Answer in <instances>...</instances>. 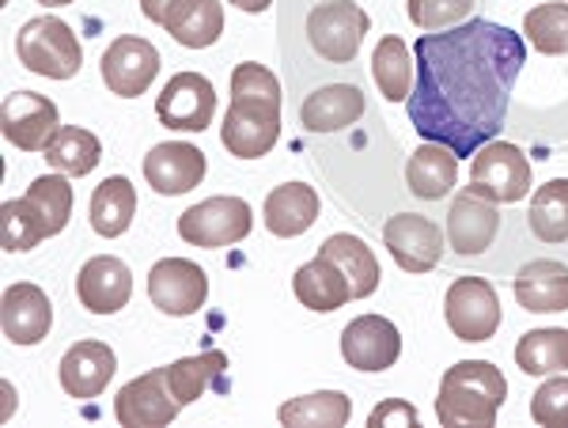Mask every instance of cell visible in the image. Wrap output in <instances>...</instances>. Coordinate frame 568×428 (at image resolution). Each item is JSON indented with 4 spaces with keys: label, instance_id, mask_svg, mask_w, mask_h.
Segmentation results:
<instances>
[{
    "label": "cell",
    "instance_id": "21",
    "mask_svg": "<svg viewBox=\"0 0 568 428\" xmlns=\"http://www.w3.org/2000/svg\"><path fill=\"white\" fill-rule=\"evenodd\" d=\"M364 118L361 84H323L300 106V122L307 133H342Z\"/></svg>",
    "mask_w": 568,
    "mask_h": 428
},
{
    "label": "cell",
    "instance_id": "9",
    "mask_svg": "<svg viewBox=\"0 0 568 428\" xmlns=\"http://www.w3.org/2000/svg\"><path fill=\"white\" fill-rule=\"evenodd\" d=\"M216 114V88L201 72H175L155 95V118L175 133H205Z\"/></svg>",
    "mask_w": 568,
    "mask_h": 428
},
{
    "label": "cell",
    "instance_id": "13",
    "mask_svg": "<svg viewBox=\"0 0 568 428\" xmlns=\"http://www.w3.org/2000/svg\"><path fill=\"white\" fill-rule=\"evenodd\" d=\"M99 72H103V84L118 99H136L160 77V50L149 39H141V34H122V39L106 45Z\"/></svg>",
    "mask_w": 568,
    "mask_h": 428
},
{
    "label": "cell",
    "instance_id": "3",
    "mask_svg": "<svg viewBox=\"0 0 568 428\" xmlns=\"http://www.w3.org/2000/svg\"><path fill=\"white\" fill-rule=\"evenodd\" d=\"M508 402V379L489 360H459L439 379L436 417L447 428H493Z\"/></svg>",
    "mask_w": 568,
    "mask_h": 428
},
{
    "label": "cell",
    "instance_id": "11",
    "mask_svg": "<svg viewBox=\"0 0 568 428\" xmlns=\"http://www.w3.org/2000/svg\"><path fill=\"white\" fill-rule=\"evenodd\" d=\"M182 402L168 387V368H152L130 379L114 398V417L122 428H163L179 417Z\"/></svg>",
    "mask_w": 568,
    "mask_h": 428
},
{
    "label": "cell",
    "instance_id": "1",
    "mask_svg": "<svg viewBox=\"0 0 568 428\" xmlns=\"http://www.w3.org/2000/svg\"><path fill=\"white\" fill-rule=\"evenodd\" d=\"M417 80L406 99L417 136L474 156L497 141L511 91L527 65V45L511 27L466 20L452 31L420 34L414 45Z\"/></svg>",
    "mask_w": 568,
    "mask_h": 428
},
{
    "label": "cell",
    "instance_id": "42",
    "mask_svg": "<svg viewBox=\"0 0 568 428\" xmlns=\"http://www.w3.org/2000/svg\"><path fill=\"white\" fill-rule=\"evenodd\" d=\"M227 4H235V8H240V12L258 16V12H265V8L273 4V0H227Z\"/></svg>",
    "mask_w": 568,
    "mask_h": 428
},
{
    "label": "cell",
    "instance_id": "12",
    "mask_svg": "<svg viewBox=\"0 0 568 428\" xmlns=\"http://www.w3.org/2000/svg\"><path fill=\"white\" fill-rule=\"evenodd\" d=\"M383 243L406 273H433L444 258V227L420 213H398L383 224Z\"/></svg>",
    "mask_w": 568,
    "mask_h": 428
},
{
    "label": "cell",
    "instance_id": "28",
    "mask_svg": "<svg viewBox=\"0 0 568 428\" xmlns=\"http://www.w3.org/2000/svg\"><path fill=\"white\" fill-rule=\"evenodd\" d=\"M372 77L387 103H406L409 91H414V77H417L414 50H409L398 34L379 39V45H375V53H372Z\"/></svg>",
    "mask_w": 568,
    "mask_h": 428
},
{
    "label": "cell",
    "instance_id": "31",
    "mask_svg": "<svg viewBox=\"0 0 568 428\" xmlns=\"http://www.w3.org/2000/svg\"><path fill=\"white\" fill-rule=\"evenodd\" d=\"M527 224L546 247L568 243V179H549L546 186H538L527 208Z\"/></svg>",
    "mask_w": 568,
    "mask_h": 428
},
{
    "label": "cell",
    "instance_id": "27",
    "mask_svg": "<svg viewBox=\"0 0 568 428\" xmlns=\"http://www.w3.org/2000/svg\"><path fill=\"white\" fill-rule=\"evenodd\" d=\"M136 216V190L125 175H110L95 186L91 194V227L103 240H118L130 232Z\"/></svg>",
    "mask_w": 568,
    "mask_h": 428
},
{
    "label": "cell",
    "instance_id": "7",
    "mask_svg": "<svg viewBox=\"0 0 568 428\" xmlns=\"http://www.w3.org/2000/svg\"><path fill=\"white\" fill-rule=\"evenodd\" d=\"M254 213L243 197H209L194 208L179 216V235L190 247L201 251H220V247H235L251 235Z\"/></svg>",
    "mask_w": 568,
    "mask_h": 428
},
{
    "label": "cell",
    "instance_id": "16",
    "mask_svg": "<svg viewBox=\"0 0 568 428\" xmlns=\"http://www.w3.org/2000/svg\"><path fill=\"white\" fill-rule=\"evenodd\" d=\"M209 160L197 144L190 141H163L144 156V179L155 194L175 197V194H190L205 182Z\"/></svg>",
    "mask_w": 568,
    "mask_h": 428
},
{
    "label": "cell",
    "instance_id": "43",
    "mask_svg": "<svg viewBox=\"0 0 568 428\" xmlns=\"http://www.w3.org/2000/svg\"><path fill=\"white\" fill-rule=\"evenodd\" d=\"M39 4H45V8H61V4H72V0H39Z\"/></svg>",
    "mask_w": 568,
    "mask_h": 428
},
{
    "label": "cell",
    "instance_id": "38",
    "mask_svg": "<svg viewBox=\"0 0 568 428\" xmlns=\"http://www.w3.org/2000/svg\"><path fill=\"white\" fill-rule=\"evenodd\" d=\"M409 20L420 31H452L466 20H474V0H409Z\"/></svg>",
    "mask_w": 568,
    "mask_h": 428
},
{
    "label": "cell",
    "instance_id": "33",
    "mask_svg": "<svg viewBox=\"0 0 568 428\" xmlns=\"http://www.w3.org/2000/svg\"><path fill=\"white\" fill-rule=\"evenodd\" d=\"M516 364L527 376H557V371H568V330L546 326V330L524 334L516 345Z\"/></svg>",
    "mask_w": 568,
    "mask_h": 428
},
{
    "label": "cell",
    "instance_id": "23",
    "mask_svg": "<svg viewBox=\"0 0 568 428\" xmlns=\"http://www.w3.org/2000/svg\"><path fill=\"white\" fill-rule=\"evenodd\" d=\"M318 208H323V202L307 182H284V186H273L265 194V227L277 240H296V235L315 227Z\"/></svg>",
    "mask_w": 568,
    "mask_h": 428
},
{
    "label": "cell",
    "instance_id": "36",
    "mask_svg": "<svg viewBox=\"0 0 568 428\" xmlns=\"http://www.w3.org/2000/svg\"><path fill=\"white\" fill-rule=\"evenodd\" d=\"M27 202L39 208V216L45 221V232L50 235H61L69 227V216H72V186H69V175H42L27 186Z\"/></svg>",
    "mask_w": 568,
    "mask_h": 428
},
{
    "label": "cell",
    "instance_id": "29",
    "mask_svg": "<svg viewBox=\"0 0 568 428\" xmlns=\"http://www.w3.org/2000/svg\"><path fill=\"white\" fill-rule=\"evenodd\" d=\"M284 428H342L349 425L353 402L342 390H318V395L292 398L277 409Z\"/></svg>",
    "mask_w": 568,
    "mask_h": 428
},
{
    "label": "cell",
    "instance_id": "2",
    "mask_svg": "<svg viewBox=\"0 0 568 428\" xmlns=\"http://www.w3.org/2000/svg\"><path fill=\"white\" fill-rule=\"evenodd\" d=\"M220 141L235 160H262L281 141V84L258 61L232 72V106L220 125Z\"/></svg>",
    "mask_w": 568,
    "mask_h": 428
},
{
    "label": "cell",
    "instance_id": "18",
    "mask_svg": "<svg viewBox=\"0 0 568 428\" xmlns=\"http://www.w3.org/2000/svg\"><path fill=\"white\" fill-rule=\"evenodd\" d=\"M0 323H4V338L12 345H39L53 330V304L31 281H16L4 288L0 299Z\"/></svg>",
    "mask_w": 568,
    "mask_h": 428
},
{
    "label": "cell",
    "instance_id": "35",
    "mask_svg": "<svg viewBox=\"0 0 568 428\" xmlns=\"http://www.w3.org/2000/svg\"><path fill=\"white\" fill-rule=\"evenodd\" d=\"M42 240H50V232H45L39 208L27 202V197L4 202V208H0V243H4V251H12V254L34 251Z\"/></svg>",
    "mask_w": 568,
    "mask_h": 428
},
{
    "label": "cell",
    "instance_id": "37",
    "mask_svg": "<svg viewBox=\"0 0 568 428\" xmlns=\"http://www.w3.org/2000/svg\"><path fill=\"white\" fill-rule=\"evenodd\" d=\"M168 34L179 45H186V50H205V45H213L224 34V4L220 0H197L194 12L179 27H171Z\"/></svg>",
    "mask_w": 568,
    "mask_h": 428
},
{
    "label": "cell",
    "instance_id": "32",
    "mask_svg": "<svg viewBox=\"0 0 568 428\" xmlns=\"http://www.w3.org/2000/svg\"><path fill=\"white\" fill-rule=\"evenodd\" d=\"M163 368H168L171 395H175L182 406H190V402H197L209 387H224L220 379H224V371H227V357L220 349H209V353H201V357L163 364Z\"/></svg>",
    "mask_w": 568,
    "mask_h": 428
},
{
    "label": "cell",
    "instance_id": "26",
    "mask_svg": "<svg viewBox=\"0 0 568 428\" xmlns=\"http://www.w3.org/2000/svg\"><path fill=\"white\" fill-rule=\"evenodd\" d=\"M318 254H326L329 262H337V269L349 277L353 285V296L356 299H368L375 288H379V258L372 254L368 243L361 235H349V232H337L318 247Z\"/></svg>",
    "mask_w": 568,
    "mask_h": 428
},
{
    "label": "cell",
    "instance_id": "40",
    "mask_svg": "<svg viewBox=\"0 0 568 428\" xmlns=\"http://www.w3.org/2000/svg\"><path fill=\"white\" fill-rule=\"evenodd\" d=\"M194 8H197V0H141L144 20H152L155 27H163V31L179 27Z\"/></svg>",
    "mask_w": 568,
    "mask_h": 428
},
{
    "label": "cell",
    "instance_id": "20",
    "mask_svg": "<svg viewBox=\"0 0 568 428\" xmlns=\"http://www.w3.org/2000/svg\"><path fill=\"white\" fill-rule=\"evenodd\" d=\"M118 371V357L106 342H77L72 349L61 357V387L69 398H99L106 390V384Z\"/></svg>",
    "mask_w": 568,
    "mask_h": 428
},
{
    "label": "cell",
    "instance_id": "19",
    "mask_svg": "<svg viewBox=\"0 0 568 428\" xmlns=\"http://www.w3.org/2000/svg\"><path fill=\"white\" fill-rule=\"evenodd\" d=\"M77 296L91 315H118L133 296V273L114 254L88 258L77 273Z\"/></svg>",
    "mask_w": 568,
    "mask_h": 428
},
{
    "label": "cell",
    "instance_id": "22",
    "mask_svg": "<svg viewBox=\"0 0 568 428\" xmlns=\"http://www.w3.org/2000/svg\"><path fill=\"white\" fill-rule=\"evenodd\" d=\"M516 299L530 315L568 312V266L557 258H535L516 273Z\"/></svg>",
    "mask_w": 568,
    "mask_h": 428
},
{
    "label": "cell",
    "instance_id": "14",
    "mask_svg": "<svg viewBox=\"0 0 568 428\" xmlns=\"http://www.w3.org/2000/svg\"><path fill=\"white\" fill-rule=\"evenodd\" d=\"M149 299L163 315H197L209 299V277L190 258H160L149 269Z\"/></svg>",
    "mask_w": 568,
    "mask_h": 428
},
{
    "label": "cell",
    "instance_id": "41",
    "mask_svg": "<svg viewBox=\"0 0 568 428\" xmlns=\"http://www.w3.org/2000/svg\"><path fill=\"white\" fill-rule=\"evenodd\" d=\"M368 425L372 428H383V425H402V428H414L420 425V417H417V409L409 406V402H402V398H390V402H379L368 414Z\"/></svg>",
    "mask_w": 568,
    "mask_h": 428
},
{
    "label": "cell",
    "instance_id": "4",
    "mask_svg": "<svg viewBox=\"0 0 568 428\" xmlns=\"http://www.w3.org/2000/svg\"><path fill=\"white\" fill-rule=\"evenodd\" d=\"M16 53L23 69L50 80H72L84 65V45L72 34V27L58 16H34L16 34Z\"/></svg>",
    "mask_w": 568,
    "mask_h": 428
},
{
    "label": "cell",
    "instance_id": "5",
    "mask_svg": "<svg viewBox=\"0 0 568 428\" xmlns=\"http://www.w3.org/2000/svg\"><path fill=\"white\" fill-rule=\"evenodd\" d=\"M368 12L356 0H329V4H315L307 12V42L326 65H353L356 53L368 34Z\"/></svg>",
    "mask_w": 568,
    "mask_h": 428
},
{
    "label": "cell",
    "instance_id": "34",
    "mask_svg": "<svg viewBox=\"0 0 568 428\" xmlns=\"http://www.w3.org/2000/svg\"><path fill=\"white\" fill-rule=\"evenodd\" d=\"M524 34L538 53H546V58H565L568 53V4L549 0V4L530 8L524 16Z\"/></svg>",
    "mask_w": 568,
    "mask_h": 428
},
{
    "label": "cell",
    "instance_id": "25",
    "mask_svg": "<svg viewBox=\"0 0 568 428\" xmlns=\"http://www.w3.org/2000/svg\"><path fill=\"white\" fill-rule=\"evenodd\" d=\"M459 182V156L444 144H420L406 160V186L420 202H444Z\"/></svg>",
    "mask_w": 568,
    "mask_h": 428
},
{
    "label": "cell",
    "instance_id": "10",
    "mask_svg": "<svg viewBox=\"0 0 568 428\" xmlns=\"http://www.w3.org/2000/svg\"><path fill=\"white\" fill-rule=\"evenodd\" d=\"M0 130H4V141L20 152H45L53 136L61 133L58 103L39 91H12L4 99V111H0Z\"/></svg>",
    "mask_w": 568,
    "mask_h": 428
},
{
    "label": "cell",
    "instance_id": "6",
    "mask_svg": "<svg viewBox=\"0 0 568 428\" xmlns=\"http://www.w3.org/2000/svg\"><path fill=\"white\" fill-rule=\"evenodd\" d=\"M530 186H535V175H530L524 149H516L508 141H489L485 149L474 152L470 190L485 197V202L516 205L530 194Z\"/></svg>",
    "mask_w": 568,
    "mask_h": 428
},
{
    "label": "cell",
    "instance_id": "30",
    "mask_svg": "<svg viewBox=\"0 0 568 428\" xmlns=\"http://www.w3.org/2000/svg\"><path fill=\"white\" fill-rule=\"evenodd\" d=\"M99 160H103V144H99V136L84 130V125H61V133L53 136L50 149H45V163L69 179L91 175V171L99 167Z\"/></svg>",
    "mask_w": 568,
    "mask_h": 428
},
{
    "label": "cell",
    "instance_id": "24",
    "mask_svg": "<svg viewBox=\"0 0 568 428\" xmlns=\"http://www.w3.org/2000/svg\"><path fill=\"white\" fill-rule=\"evenodd\" d=\"M292 293H296V299L307 312H326V315L345 307L349 299H356L349 277H345V273L337 269V262H329L326 254H315V258L296 269Z\"/></svg>",
    "mask_w": 568,
    "mask_h": 428
},
{
    "label": "cell",
    "instance_id": "8",
    "mask_svg": "<svg viewBox=\"0 0 568 428\" xmlns=\"http://www.w3.org/2000/svg\"><path fill=\"white\" fill-rule=\"evenodd\" d=\"M444 318L459 342H489L500 330V296L485 277H455L444 296Z\"/></svg>",
    "mask_w": 568,
    "mask_h": 428
},
{
    "label": "cell",
    "instance_id": "15",
    "mask_svg": "<svg viewBox=\"0 0 568 428\" xmlns=\"http://www.w3.org/2000/svg\"><path fill=\"white\" fill-rule=\"evenodd\" d=\"M342 357L356 371H387L402 357V334L383 315H356L342 330Z\"/></svg>",
    "mask_w": 568,
    "mask_h": 428
},
{
    "label": "cell",
    "instance_id": "17",
    "mask_svg": "<svg viewBox=\"0 0 568 428\" xmlns=\"http://www.w3.org/2000/svg\"><path fill=\"white\" fill-rule=\"evenodd\" d=\"M500 235V208L474 194L470 186L455 194L452 213H447V243L459 258H478L497 243Z\"/></svg>",
    "mask_w": 568,
    "mask_h": 428
},
{
    "label": "cell",
    "instance_id": "39",
    "mask_svg": "<svg viewBox=\"0 0 568 428\" xmlns=\"http://www.w3.org/2000/svg\"><path fill=\"white\" fill-rule=\"evenodd\" d=\"M530 417L546 428H568V376H549L530 398Z\"/></svg>",
    "mask_w": 568,
    "mask_h": 428
}]
</instances>
